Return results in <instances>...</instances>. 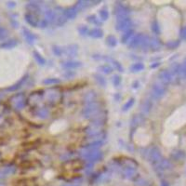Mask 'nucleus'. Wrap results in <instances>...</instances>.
Returning a JSON list of instances; mask_svg holds the SVG:
<instances>
[{
    "mask_svg": "<svg viewBox=\"0 0 186 186\" xmlns=\"http://www.w3.org/2000/svg\"><path fill=\"white\" fill-rule=\"evenodd\" d=\"M15 45H16V42H15L14 40H8V41H7V42L3 43V44L1 45V47H5V48H10V47L14 46Z\"/></svg>",
    "mask_w": 186,
    "mask_h": 186,
    "instance_id": "nucleus-1",
    "label": "nucleus"
},
{
    "mask_svg": "<svg viewBox=\"0 0 186 186\" xmlns=\"http://www.w3.org/2000/svg\"><path fill=\"white\" fill-rule=\"evenodd\" d=\"M160 76H161L162 81H164V82H168L170 80V74H169L168 72H163L162 74H160Z\"/></svg>",
    "mask_w": 186,
    "mask_h": 186,
    "instance_id": "nucleus-2",
    "label": "nucleus"
},
{
    "mask_svg": "<svg viewBox=\"0 0 186 186\" xmlns=\"http://www.w3.org/2000/svg\"><path fill=\"white\" fill-rule=\"evenodd\" d=\"M8 36V30L5 28H0V41L4 40Z\"/></svg>",
    "mask_w": 186,
    "mask_h": 186,
    "instance_id": "nucleus-3",
    "label": "nucleus"
},
{
    "mask_svg": "<svg viewBox=\"0 0 186 186\" xmlns=\"http://www.w3.org/2000/svg\"><path fill=\"white\" fill-rule=\"evenodd\" d=\"M5 110H6L5 105H4V104H2V103H0V116H2V115L4 114Z\"/></svg>",
    "mask_w": 186,
    "mask_h": 186,
    "instance_id": "nucleus-4",
    "label": "nucleus"
},
{
    "mask_svg": "<svg viewBox=\"0 0 186 186\" xmlns=\"http://www.w3.org/2000/svg\"><path fill=\"white\" fill-rule=\"evenodd\" d=\"M182 36H183V38H186V28L183 29V33H182Z\"/></svg>",
    "mask_w": 186,
    "mask_h": 186,
    "instance_id": "nucleus-5",
    "label": "nucleus"
},
{
    "mask_svg": "<svg viewBox=\"0 0 186 186\" xmlns=\"http://www.w3.org/2000/svg\"><path fill=\"white\" fill-rule=\"evenodd\" d=\"M3 143V140H2V139L0 138V144H2Z\"/></svg>",
    "mask_w": 186,
    "mask_h": 186,
    "instance_id": "nucleus-6",
    "label": "nucleus"
},
{
    "mask_svg": "<svg viewBox=\"0 0 186 186\" xmlns=\"http://www.w3.org/2000/svg\"><path fill=\"white\" fill-rule=\"evenodd\" d=\"M0 186H5V184H3V183H0Z\"/></svg>",
    "mask_w": 186,
    "mask_h": 186,
    "instance_id": "nucleus-7",
    "label": "nucleus"
}]
</instances>
